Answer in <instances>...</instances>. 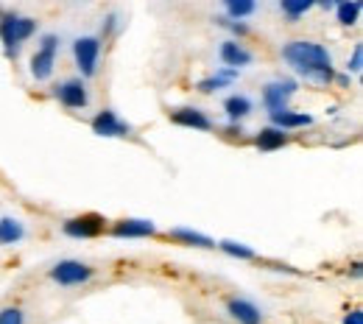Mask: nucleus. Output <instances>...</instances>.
<instances>
[{
    "label": "nucleus",
    "instance_id": "obj_1",
    "mask_svg": "<svg viewBox=\"0 0 363 324\" xmlns=\"http://www.w3.org/2000/svg\"><path fill=\"white\" fill-rule=\"evenodd\" d=\"M282 59L302 73L305 79L316 82V84H330L335 79L333 70V56L327 53V48L318 43H308V40H294L282 48Z\"/></svg>",
    "mask_w": 363,
    "mask_h": 324
},
{
    "label": "nucleus",
    "instance_id": "obj_2",
    "mask_svg": "<svg viewBox=\"0 0 363 324\" xmlns=\"http://www.w3.org/2000/svg\"><path fill=\"white\" fill-rule=\"evenodd\" d=\"M37 31V20L31 17H20V14H0V43L9 59L17 56L20 45L26 40H31Z\"/></svg>",
    "mask_w": 363,
    "mask_h": 324
},
{
    "label": "nucleus",
    "instance_id": "obj_3",
    "mask_svg": "<svg viewBox=\"0 0 363 324\" xmlns=\"http://www.w3.org/2000/svg\"><path fill=\"white\" fill-rule=\"evenodd\" d=\"M56 50H59V40L53 34L43 37V45L37 48V53L31 56V76L37 82H48L53 76V67H56Z\"/></svg>",
    "mask_w": 363,
    "mask_h": 324
},
{
    "label": "nucleus",
    "instance_id": "obj_4",
    "mask_svg": "<svg viewBox=\"0 0 363 324\" xmlns=\"http://www.w3.org/2000/svg\"><path fill=\"white\" fill-rule=\"evenodd\" d=\"M73 56L82 70V76H95L98 70V56H101V40L98 37H79L73 43Z\"/></svg>",
    "mask_w": 363,
    "mask_h": 324
},
{
    "label": "nucleus",
    "instance_id": "obj_5",
    "mask_svg": "<svg viewBox=\"0 0 363 324\" xmlns=\"http://www.w3.org/2000/svg\"><path fill=\"white\" fill-rule=\"evenodd\" d=\"M92 277V269L82 260H59L50 269V279L59 285H82Z\"/></svg>",
    "mask_w": 363,
    "mask_h": 324
},
{
    "label": "nucleus",
    "instance_id": "obj_6",
    "mask_svg": "<svg viewBox=\"0 0 363 324\" xmlns=\"http://www.w3.org/2000/svg\"><path fill=\"white\" fill-rule=\"evenodd\" d=\"M92 132H95L98 138H129L132 126L123 123L112 109H104V112H98V115L92 118Z\"/></svg>",
    "mask_w": 363,
    "mask_h": 324
},
{
    "label": "nucleus",
    "instance_id": "obj_7",
    "mask_svg": "<svg viewBox=\"0 0 363 324\" xmlns=\"http://www.w3.org/2000/svg\"><path fill=\"white\" fill-rule=\"evenodd\" d=\"M296 93V82L294 79H277L272 84H266V90H263V104H266V109H285L288 106V101L294 98Z\"/></svg>",
    "mask_w": 363,
    "mask_h": 324
},
{
    "label": "nucleus",
    "instance_id": "obj_8",
    "mask_svg": "<svg viewBox=\"0 0 363 324\" xmlns=\"http://www.w3.org/2000/svg\"><path fill=\"white\" fill-rule=\"evenodd\" d=\"M104 218L101 216H95V213H90V216H76V218H67L65 221V235H70V238H79V240H84V238H95V235H101L104 232Z\"/></svg>",
    "mask_w": 363,
    "mask_h": 324
},
{
    "label": "nucleus",
    "instance_id": "obj_9",
    "mask_svg": "<svg viewBox=\"0 0 363 324\" xmlns=\"http://www.w3.org/2000/svg\"><path fill=\"white\" fill-rule=\"evenodd\" d=\"M56 98L67 109H84L90 104V95H87V87H84L82 79H67L65 84H59L56 87Z\"/></svg>",
    "mask_w": 363,
    "mask_h": 324
},
{
    "label": "nucleus",
    "instance_id": "obj_10",
    "mask_svg": "<svg viewBox=\"0 0 363 324\" xmlns=\"http://www.w3.org/2000/svg\"><path fill=\"white\" fill-rule=\"evenodd\" d=\"M171 121L177 126H184V129H196V132H213V121L207 112L196 109V106H182V109H174L171 112Z\"/></svg>",
    "mask_w": 363,
    "mask_h": 324
},
{
    "label": "nucleus",
    "instance_id": "obj_11",
    "mask_svg": "<svg viewBox=\"0 0 363 324\" xmlns=\"http://www.w3.org/2000/svg\"><path fill=\"white\" fill-rule=\"evenodd\" d=\"M227 313L238 324H263V311L255 302H249V299H238V296L229 299Z\"/></svg>",
    "mask_w": 363,
    "mask_h": 324
},
{
    "label": "nucleus",
    "instance_id": "obj_12",
    "mask_svg": "<svg viewBox=\"0 0 363 324\" xmlns=\"http://www.w3.org/2000/svg\"><path fill=\"white\" fill-rule=\"evenodd\" d=\"M272 123L277 129H282V132H288V129H305V126H311L313 123V118L311 115H305V112H294V109H277L272 112Z\"/></svg>",
    "mask_w": 363,
    "mask_h": 324
},
{
    "label": "nucleus",
    "instance_id": "obj_13",
    "mask_svg": "<svg viewBox=\"0 0 363 324\" xmlns=\"http://www.w3.org/2000/svg\"><path fill=\"white\" fill-rule=\"evenodd\" d=\"M154 232H157V227L151 221H143V218H126V221H118L112 227L115 238H148Z\"/></svg>",
    "mask_w": 363,
    "mask_h": 324
},
{
    "label": "nucleus",
    "instance_id": "obj_14",
    "mask_svg": "<svg viewBox=\"0 0 363 324\" xmlns=\"http://www.w3.org/2000/svg\"><path fill=\"white\" fill-rule=\"evenodd\" d=\"M238 76H240V70H235V67H221V70H216L210 79H201V82H199V93L210 95V93H216V90H224L232 82H238Z\"/></svg>",
    "mask_w": 363,
    "mask_h": 324
},
{
    "label": "nucleus",
    "instance_id": "obj_15",
    "mask_svg": "<svg viewBox=\"0 0 363 324\" xmlns=\"http://www.w3.org/2000/svg\"><path fill=\"white\" fill-rule=\"evenodd\" d=\"M221 62H224L227 67H235V70H240V67H246V65L252 62V53H249L246 48L240 45V43H235V40H227V43L221 45Z\"/></svg>",
    "mask_w": 363,
    "mask_h": 324
},
{
    "label": "nucleus",
    "instance_id": "obj_16",
    "mask_svg": "<svg viewBox=\"0 0 363 324\" xmlns=\"http://www.w3.org/2000/svg\"><path fill=\"white\" fill-rule=\"evenodd\" d=\"M255 143H257L260 151H279L282 145H288V135L282 129H277V126H269V129H260Z\"/></svg>",
    "mask_w": 363,
    "mask_h": 324
},
{
    "label": "nucleus",
    "instance_id": "obj_17",
    "mask_svg": "<svg viewBox=\"0 0 363 324\" xmlns=\"http://www.w3.org/2000/svg\"><path fill=\"white\" fill-rule=\"evenodd\" d=\"M168 238H174V240H179L184 246H199V249H210V246H216L207 235H201V232L196 230H184V227H177V230L168 232Z\"/></svg>",
    "mask_w": 363,
    "mask_h": 324
},
{
    "label": "nucleus",
    "instance_id": "obj_18",
    "mask_svg": "<svg viewBox=\"0 0 363 324\" xmlns=\"http://www.w3.org/2000/svg\"><path fill=\"white\" fill-rule=\"evenodd\" d=\"M224 112H227L229 121H240V118H246L249 112H252V101H249V95H229L227 101H224Z\"/></svg>",
    "mask_w": 363,
    "mask_h": 324
},
{
    "label": "nucleus",
    "instance_id": "obj_19",
    "mask_svg": "<svg viewBox=\"0 0 363 324\" xmlns=\"http://www.w3.org/2000/svg\"><path fill=\"white\" fill-rule=\"evenodd\" d=\"M335 14L341 26H355L361 20V0H338Z\"/></svg>",
    "mask_w": 363,
    "mask_h": 324
},
{
    "label": "nucleus",
    "instance_id": "obj_20",
    "mask_svg": "<svg viewBox=\"0 0 363 324\" xmlns=\"http://www.w3.org/2000/svg\"><path fill=\"white\" fill-rule=\"evenodd\" d=\"M23 235H26V227L17 218H0V243L3 246L23 240Z\"/></svg>",
    "mask_w": 363,
    "mask_h": 324
},
{
    "label": "nucleus",
    "instance_id": "obj_21",
    "mask_svg": "<svg viewBox=\"0 0 363 324\" xmlns=\"http://www.w3.org/2000/svg\"><path fill=\"white\" fill-rule=\"evenodd\" d=\"M224 9H227L229 20H243V17L255 14L257 0H224Z\"/></svg>",
    "mask_w": 363,
    "mask_h": 324
},
{
    "label": "nucleus",
    "instance_id": "obj_22",
    "mask_svg": "<svg viewBox=\"0 0 363 324\" xmlns=\"http://www.w3.org/2000/svg\"><path fill=\"white\" fill-rule=\"evenodd\" d=\"M316 6V0H279V9L285 11L288 20H299L302 14H308Z\"/></svg>",
    "mask_w": 363,
    "mask_h": 324
},
{
    "label": "nucleus",
    "instance_id": "obj_23",
    "mask_svg": "<svg viewBox=\"0 0 363 324\" xmlns=\"http://www.w3.org/2000/svg\"><path fill=\"white\" fill-rule=\"evenodd\" d=\"M221 249L232 255V257H240V260H252L255 257V249L246 246V243H235V240H221Z\"/></svg>",
    "mask_w": 363,
    "mask_h": 324
},
{
    "label": "nucleus",
    "instance_id": "obj_24",
    "mask_svg": "<svg viewBox=\"0 0 363 324\" xmlns=\"http://www.w3.org/2000/svg\"><path fill=\"white\" fill-rule=\"evenodd\" d=\"M0 324H23V311L20 308H3L0 311Z\"/></svg>",
    "mask_w": 363,
    "mask_h": 324
},
{
    "label": "nucleus",
    "instance_id": "obj_25",
    "mask_svg": "<svg viewBox=\"0 0 363 324\" xmlns=\"http://www.w3.org/2000/svg\"><path fill=\"white\" fill-rule=\"evenodd\" d=\"M216 23H221V26H224V28H229V31H235V34H238V37H243V34H246V31H249V28H246V26H243V23H238V20H227V17H218V20H216Z\"/></svg>",
    "mask_w": 363,
    "mask_h": 324
},
{
    "label": "nucleus",
    "instance_id": "obj_26",
    "mask_svg": "<svg viewBox=\"0 0 363 324\" xmlns=\"http://www.w3.org/2000/svg\"><path fill=\"white\" fill-rule=\"evenodd\" d=\"M118 11H112V14H106V20H104V37H109V34H115L118 31Z\"/></svg>",
    "mask_w": 363,
    "mask_h": 324
},
{
    "label": "nucleus",
    "instance_id": "obj_27",
    "mask_svg": "<svg viewBox=\"0 0 363 324\" xmlns=\"http://www.w3.org/2000/svg\"><path fill=\"white\" fill-rule=\"evenodd\" d=\"M361 65H363V48L361 45H355V50H352V59H350V73H358L361 70Z\"/></svg>",
    "mask_w": 363,
    "mask_h": 324
},
{
    "label": "nucleus",
    "instance_id": "obj_28",
    "mask_svg": "<svg viewBox=\"0 0 363 324\" xmlns=\"http://www.w3.org/2000/svg\"><path fill=\"white\" fill-rule=\"evenodd\" d=\"M344 324H363V313L361 311H350V313L344 316Z\"/></svg>",
    "mask_w": 363,
    "mask_h": 324
},
{
    "label": "nucleus",
    "instance_id": "obj_29",
    "mask_svg": "<svg viewBox=\"0 0 363 324\" xmlns=\"http://www.w3.org/2000/svg\"><path fill=\"white\" fill-rule=\"evenodd\" d=\"M316 6H321V9H335L338 0H316Z\"/></svg>",
    "mask_w": 363,
    "mask_h": 324
},
{
    "label": "nucleus",
    "instance_id": "obj_30",
    "mask_svg": "<svg viewBox=\"0 0 363 324\" xmlns=\"http://www.w3.org/2000/svg\"><path fill=\"white\" fill-rule=\"evenodd\" d=\"M0 14H3V11H0Z\"/></svg>",
    "mask_w": 363,
    "mask_h": 324
}]
</instances>
